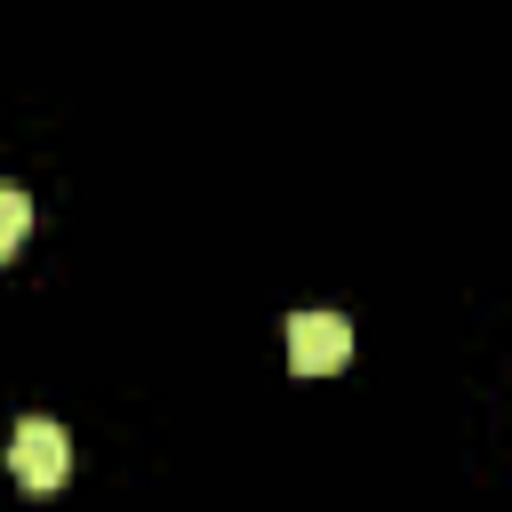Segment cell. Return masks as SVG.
<instances>
[{
  "mask_svg": "<svg viewBox=\"0 0 512 512\" xmlns=\"http://www.w3.org/2000/svg\"><path fill=\"white\" fill-rule=\"evenodd\" d=\"M8 464H16V480H24V488H64V472H72V440H64V424L24 416V424H16V440H8Z\"/></svg>",
  "mask_w": 512,
  "mask_h": 512,
  "instance_id": "6da1fadb",
  "label": "cell"
},
{
  "mask_svg": "<svg viewBox=\"0 0 512 512\" xmlns=\"http://www.w3.org/2000/svg\"><path fill=\"white\" fill-rule=\"evenodd\" d=\"M352 360V328L336 312H296L288 320V368L296 376H336Z\"/></svg>",
  "mask_w": 512,
  "mask_h": 512,
  "instance_id": "7a4b0ae2",
  "label": "cell"
},
{
  "mask_svg": "<svg viewBox=\"0 0 512 512\" xmlns=\"http://www.w3.org/2000/svg\"><path fill=\"white\" fill-rule=\"evenodd\" d=\"M24 232H32V200H24V184H0V264L24 248Z\"/></svg>",
  "mask_w": 512,
  "mask_h": 512,
  "instance_id": "3957f363",
  "label": "cell"
}]
</instances>
